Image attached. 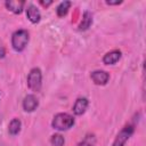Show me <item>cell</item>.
Instances as JSON below:
<instances>
[{
	"label": "cell",
	"mask_w": 146,
	"mask_h": 146,
	"mask_svg": "<svg viewBox=\"0 0 146 146\" xmlns=\"http://www.w3.org/2000/svg\"><path fill=\"white\" fill-rule=\"evenodd\" d=\"M74 125V117L68 113H58L51 121V127L56 130L64 131L68 130Z\"/></svg>",
	"instance_id": "cell-1"
},
{
	"label": "cell",
	"mask_w": 146,
	"mask_h": 146,
	"mask_svg": "<svg viewBox=\"0 0 146 146\" xmlns=\"http://www.w3.org/2000/svg\"><path fill=\"white\" fill-rule=\"evenodd\" d=\"M29 32L26 30H17L11 35V46L15 51H23L29 43Z\"/></svg>",
	"instance_id": "cell-2"
},
{
	"label": "cell",
	"mask_w": 146,
	"mask_h": 146,
	"mask_svg": "<svg viewBox=\"0 0 146 146\" xmlns=\"http://www.w3.org/2000/svg\"><path fill=\"white\" fill-rule=\"evenodd\" d=\"M27 87L32 91H40L41 86H42V73L39 67H34L27 74Z\"/></svg>",
	"instance_id": "cell-3"
},
{
	"label": "cell",
	"mask_w": 146,
	"mask_h": 146,
	"mask_svg": "<svg viewBox=\"0 0 146 146\" xmlns=\"http://www.w3.org/2000/svg\"><path fill=\"white\" fill-rule=\"evenodd\" d=\"M133 131H135V128H133L132 124H127V125H124V127L121 129V131L117 133V136L115 137V139H114V141L112 143L111 146H124V144H125V143L129 140V138L132 136Z\"/></svg>",
	"instance_id": "cell-4"
},
{
	"label": "cell",
	"mask_w": 146,
	"mask_h": 146,
	"mask_svg": "<svg viewBox=\"0 0 146 146\" xmlns=\"http://www.w3.org/2000/svg\"><path fill=\"white\" fill-rule=\"evenodd\" d=\"M90 78H91V80L94 81L95 84H97V86H104V84H106V83L108 82L110 74H108L106 71L97 70V71L91 72Z\"/></svg>",
	"instance_id": "cell-5"
},
{
	"label": "cell",
	"mask_w": 146,
	"mask_h": 146,
	"mask_svg": "<svg viewBox=\"0 0 146 146\" xmlns=\"http://www.w3.org/2000/svg\"><path fill=\"white\" fill-rule=\"evenodd\" d=\"M23 108L25 112H33L34 110H36L38 105H39V100L34 95H27L24 97L23 99Z\"/></svg>",
	"instance_id": "cell-6"
},
{
	"label": "cell",
	"mask_w": 146,
	"mask_h": 146,
	"mask_svg": "<svg viewBox=\"0 0 146 146\" xmlns=\"http://www.w3.org/2000/svg\"><path fill=\"white\" fill-rule=\"evenodd\" d=\"M26 17L29 18V21H30L31 23L35 24V23H39V22H40L41 14H40L39 9H38L34 5L30 3V5H27V7H26Z\"/></svg>",
	"instance_id": "cell-7"
},
{
	"label": "cell",
	"mask_w": 146,
	"mask_h": 146,
	"mask_svg": "<svg viewBox=\"0 0 146 146\" xmlns=\"http://www.w3.org/2000/svg\"><path fill=\"white\" fill-rule=\"evenodd\" d=\"M88 105H89V102L86 97H79L73 105V113L75 115H82L86 112Z\"/></svg>",
	"instance_id": "cell-8"
},
{
	"label": "cell",
	"mask_w": 146,
	"mask_h": 146,
	"mask_svg": "<svg viewBox=\"0 0 146 146\" xmlns=\"http://www.w3.org/2000/svg\"><path fill=\"white\" fill-rule=\"evenodd\" d=\"M121 58V51L117 49H114L112 51H108L104 55L103 57V63L105 65H113L116 62H119V59Z\"/></svg>",
	"instance_id": "cell-9"
},
{
	"label": "cell",
	"mask_w": 146,
	"mask_h": 146,
	"mask_svg": "<svg viewBox=\"0 0 146 146\" xmlns=\"http://www.w3.org/2000/svg\"><path fill=\"white\" fill-rule=\"evenodd\" d=\"M92 24V15L90 11L86 10L83 13V16H82V21L80 22L79 26H78V30L79 31H86L88 30Z\"/></svg>",
	"instance_id": "cell-10"
},
{
	"label": "cell",
	"mask_w": 146,
	"mask_h": 146,
	"mask_svg": "<svg viewBox=\"0 0 146 146\" xmlns=\"http://www.w3.org/2000/svg\"><path fill=\"white\" fill-rule=\"evenodd\" d=\"M6 7L8 10L13 11L14 14H21L24 9V6H25V2L24 1H6L5 2Z\"/></svg>",
	"instance_id": "cell-11"
},
{
	"label": "cell",
	"mask_w": 146,
	"mask_h": 146,
	"mask_svg": "<svg viewBox=\"0 0 146 146\" xmlns=\"http://www.w3.org/2000/svg\"><path fill=\"white\" fill-rule=\"evenodd\" d=\"M21 127H22L21 120L19 119H16V117L10 121L9 125H8V132H9V135H11V136L18 135V132L21 131Z\"/></svg>",
	"instance_id": "cell-12"
},
{
	"label": "cell",
	"mask_w": 146,
	"mask_h": 146,
	"mask_svg": "<svg viewBox=\"0 0 146 146\" xmlns=\"http://www.w3.org/2000/svg\"><path fill=\"white\" fill-rule=\"evenodd\" d=\"M71 5H72L71 1H62V2L57 6V8H56L57 16H58V17H64V16L68 13V9H70Z\"/></svg>",
	"instance_id": "cell-13"
},
{
	"label": "cell",
	"mask_w": 146,
	"mask_h": 146,
	"mask_svg": "<svg viewBox=\"0 0 146 146\" xmlns=\"http://www.w3.org/2000/svg\"><path fill=\"white\" fill-rule=\"evenodd\" d=\"M95 143H96V138L94 135H87L76 146H95Z\"/></svg>",
	"instance_id": "cell-14"
},
{
	"label": "cell",
	"mask_w": 146,
	"mask_h": 146,
	"mask_svg": "<svg viewBox=\"0 0 146 146\" xmlns=\"http://www.w3.org/2000/svg\"><path fill=\"white\" fill-rule=\"evenodd\" d=\"M64 143H65V139L60 133H55L50 138V144L52 146H64Z\"/></svg>",
	"instance_id": "cell-15"
},
{
	"label": "cell",
	"mask_w": 146,
	"mask_h": 146,
	"mask_svg": "<svg viewBox=\"0 0 146 146\" xmlns=\"http://www.w3.org/2000/svg\"><path fill=\"white\" fill-rule=\"evenodd\" d=\"M52 3V1H40V5H42L43 7H48Z\"/></svg>",
	"instance_id": "cell-16"
},
{
	"label": "cell",
	"mask_w": 146,
	"mask_h": 146,
	"mask_svg": "<svg viewBox=\"0 0 146 146\" xmlns=\"http://www.w3.org/2000/svg\"><path fill=\"white\" fill-rule=\"evenodd\" d=\"M106 3L110 5V6H111V5H120V3H122V1H108V0H107Z\"/></svg>",
	"instance_id": "cell-17"
},
{
	"label": "cell",
	"mask_w": 146,
	"mask_h": 146,
	"mask_svg": "<svg viewBox=\"0 0 146 146\" xmlns=\"http://www.w3.org/2000/svg\"><path fill=\"white\" fill-rule=\"evenodd\" d=\"M3 57H5V49L0 47V58H3Z\"/></svg>",
	"instance_id": "cell-18"
}]
</instances>
